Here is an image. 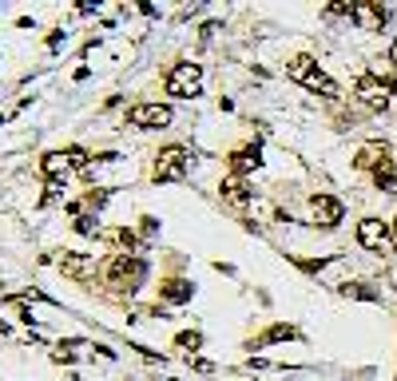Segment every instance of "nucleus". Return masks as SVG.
Listing matches in <instances>:
<instances>
[{"instance_id": "20e7f679", "label": "nucleus", "mask_w": 397, "mask_h": 381, "mask_svg": "<svg viewBox=\"0 0 397 381\" xmlns=\"http://www.w3.org/2000/svg\"><path fill=\"white\" fill-rule=\"evenodd\" d=\"M187 163H191V151L175 143V147H163V151H159L151 175H155V183H179V179L187 175Z\"/></svg>"}, {"instance_id": "9b49d317", "label": "nucleus", "mask_w": 397, "mask_h": 381, "mask_svg": "<svg viewBox=\"0 0 397 381\" xmlns=\"http://www.w3.org/2000/svg\"><path fill=\"white\" fill-rule=\"evenodd\" d=\"M40 171H44V179L52 183V187H60L64 179H68V171H72V163H68L64 151H48V155L40 159Z\"/></svg>"}, {"instance_id": "aec40b11", "label": "nucleus", "mask_w": 397, "mask_h": 381, "mask_svg": "<svg viewBox=\"0 0 397 381\" xmlns=\"http://www.w3.org/2000/svg\"><path fill=\"white\" fill-rule=\"evenodd\" d=\"M346 294H354V298H374V294H369L365 286H346Z\"/></svg>"}, {"instance_id": "dca6fc26", "label": "nucleus", "mask_w": 397, "mask_h": 381, "mask_svg": "<svg viewBox=\"0 0 397 381\" xmlns=\"http://www.w3.org/2000/svg\"><path fill=\"white\" fill-rule=\"evenodd\" d=\"M294 338H298V330H294V326H270V330L262 333L258 342H251V349L267 346V342H294Z\"/></svg>"}, {"instance_id": "6e6552de", "label": "nucleus", "mask_w": 397, "mask_h": 381, "mask_svg": "<svg viewBox=\"0 0 397 381\" xmlns=\"http://www.w3.org/2000/svg\"><path fill=\"white\" fill-rule=\"evenodd\" d=\"M310 211H314V222H322V226H338L342 215H346L333 195H314V199H310Z\"/></svg>"}, {"instance_id": "0eeeda50", "label": "nucleus", "mask_w": 397, "mask_h": 381, "mask_svg": "<svg viewBox=\"0 0 397 381\" xmlns=\"http://www.w3.org/2000/svg\"><path fill=\"white\" fill-rule=\"evenodd\" d=\"M358 242H362L365 251H385V246H389V226H385V222L381 219H362L358 222Z\"/></svg>"}, {"instance_id": "f03ea898", "label": "nucleus", "mask_w": 397, "mask_h": 381, "mask_svg": "<svg viewBox=\"0 0 397 381\" xmlns=\"http://www.w3.org/2000/svg\"><path fill=\"white\" fill-rule=\"evenodd\" d=\"M143 278H147V262H143L139 254H119V258L108 262V282H115L127 294H135L143 286Z\"/></svg>"}, {"instance_id": "2eb2a0df", "label": "nucleus", "mask_w": 397, "mask_h": 381, "mask_svg": "<svg viewBox=\"0 0 397 381\" xmlns=\"http://www.w3.org/2000/svg\"><path fill=\"white\" fill-rule=\"evenodd\" d=\"M104 238H111L115 246H124V254H135L139 251V235L127 231V226H115V231H104Z\"/></svg>"}, {"instance_id": "f8f14e48", "label": "nucleus", "mask_w": 397, "mask_h": 381, "mask_svg": "<svg viewBox=\"0 0 397 381\" xmlns=\"http://www.w3.org/2000/svg\"><path fill=\"white\" fill-rule=\"evenodd\" d=\"M191 294H195V286H191L187 278H167V282L159 286V298L175 302V306H179V302H191Z\"/></svg>"}, {"instance_id": "9d476101", "label": "nucleus", "mask_w": 397, "mask_h": 381, "mask_svg": "<svg viewBox=\"0 0 397 381\" xmlns=\"http://www.w3.org/2000/svg\"><path fill=\"white\" fill-rule=\"evenodd\" d=\"M262 167V147L258 143H251V147H238L235 155H231V171L242 179V175H251V171H258Z\"/></svg>"}, {"instance_id": "a211bd4d", "label": "nucleus", "mask_w": 397, "mask_h": 381, "mask_svg": "<svg viewBox=\"0 0 397 381\" xmlns=\"http://www.w3.org/2000/svg\"><path fill=\"white\" fill-rule=\"evenodd\" d=\"M64 155H68V163H72V171H76V167H88V163H92V155H88L84 147H68Z\"/></svg>"}, {"instance_id": "1a4fd4ad", "label": "nucleus", "mask_w": 397, "mask_h": 381, "mask_svg": "<svg viewBox=\"0 0 397 381\" xmlns=\"http://www.w3.org/2000/svg\"><path fill=\"white\" fill-rule=\"evenodd\" d=\"M385 16H389V8H381V4H369V0H358V4H354V20H358L365 32H381Z\"/></svg>"}, {"instance_id": "7ed1b4c3", "label": "nucleus", "mask_w": 397, "mask_h": 381, "mask_svg": "<svg viewBox=\"0 0 397 381\" xmlns=\"http://www.w3.org/2000/svg\"><path fill=\"white\" fill-rule=\"evenodd\" d=\"M199 88H203V68L195 60L175 63L171 72H167V92H171L175 99H195Z\"/></svg>"}, {"instance_id": "f257e3e1", "label": "nucleus", "mask_w": 397, "mask_h": 381, "mask_svg": "<svg viewBox=\"0 0 397 381\" xmlns=\"http://www.w3.org/2000/svg\"><path fill=\"white\" fill-rule=\"evenodd\" d=\"M286 76L294 79V84H302L306 92H318L322 99H338V95H342V88H338V84H333V79L326 76L322 68H318L314 56H306V52L286 63Z\"/></svg>"}, {"instance_id": "4be33fe9", "label": "nucleus", "mask_w": 397, "mask_h": 381, "mask_svg": "<svg viewBox=\"0 0 397 381\" xmlns=\"http://www.w3.org/2000/svg\"><path fill=\"white\" fill-rule=\"evenodd\" d=\"M389 60H394V63H397V40H394V48H389Z\"/></svg>"}, {"instance_id": "412c9836", "label": "nucleus", "mask_w": 397, "mask_h": 381, "mask_svg": "<svg viewBox=\"0 0 397 381\" xmlns=\"http://www.w3.org/2000/svg\"><path fill=\"white\" fill-rule=\"evenodd\" d=\"M385 84H389V88H394V92H397V68H394V76L385 79Z\"/></svg>"}, {"instance_id": "6ab92c4d", "label": "nucleus", "mask_w": 397, "mask_h": 381, "mask_svg": "<svg viewBox=\"0 0 397 381\" xmlns=\"http://www.w3.org/2000/svg\"><path fill=\"white\" fill-rule=\"evenodd\" d=\"M199 342H203V338H199V333H195V330H183V333H179V338H175V346L191 349V353H195V349H199Z\"/></svg>"}, {"instance_id": "39448f33", "label": "nucleus", "mask_w": 397, "mask_h": 381, "mask_svg": "<svg viewBox=\"0 0 397 381\" xmlns=\"http://www.w3.org/2000/svg\"><path fill=\"white\" fill-rule=\"evenodd\" d=\"M127 124L139 131H163V127H171V108L167 104H135L127 111Z\"/></svg>"}, {"instance_id": "f3484780", "label": "nucleus", "mask_w": 397, "mask_h": 381, "mask_svg": "<svg viewBox=\"0 0 397 381\" xmlns=\"http://www.w3.org/2000/svg\"><path fill=\"white\" fill-rule=\"evenodd\" d=\"M68 274H76V278H84V270L92 266V258H84V254H64V262H60Z\"/></svg>"}, {"instance_id": "423d86ee", "label": "nucleus", "mask_w": 397, "mask_h": 381, "mask_svg": "<svg viewBox=\"0 0 397 381\" xmlns=\"http://www.w3.org/2000/svg\"><path fill=\"white\" fill-rule=\"evenodd\" d=\"M358 99H362L365 108L385 111L389 108V84H385L381 76H362L358 79Z\"/></svg>"}, {"instance_id": "4468645a", "label": "nucleus", "mask_w": 397, "mask_h": 381, "mask_svg": "<svg viewBox=\"0 0 397 381\" xmlns=\"http://www.w3.org/2000/svg\"><path fill=\"white\" fill-rule=\"evenodd\" d=\"M246 199H251V187H246V179H226V183H222V203H231V206H242L246 203Z\"/></svg>"}, {"instance_id": "ddd939ff", "label": "nucleus", "mask_w": 397, "mask_h": 381, "mask_svg": "<svg viewBox=\"0 0 397 381\" xmlns=\"http://www.w3.org/2000/svg\"><path fill=\"white\" fill-rule=\"evenodd\" d=\"M389 151H394L389 143H365L362 151H358V167H374V171H378L381 163H385V155H389Z\"/></svg>"}]
</instances>
